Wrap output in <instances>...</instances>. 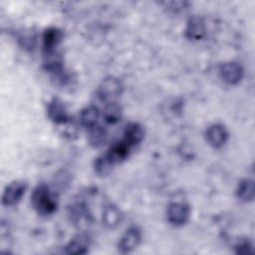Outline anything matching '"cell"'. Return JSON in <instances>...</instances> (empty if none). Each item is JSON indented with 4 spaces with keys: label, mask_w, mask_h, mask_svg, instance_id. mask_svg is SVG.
Instances as JSON below:
<instances>
[{
    "label": "cell",
    "mask_w": 255,
    "mask_h": 255,
    "mask_svg": "<svg viewBox=\"0 0 255 255\" xmlns=\"http://www.w3.org/2000/svg\"><path fill=\"white\" fill-rule=\"evenodd\" d=\"M130 147L131 146L125 139H122L118 142H115L106 152V155L111 159L114 164H117L125 160L128 156Z\"/></svg>",
    "instance_id": "obj_13"
},
{
    "label": "cell",
    "mask_w": 255,
    "mask_h": 255,
    "mask_svg": "<svg viewBox=\"0 0 255 255\" xmlns=\"http://www.w3.org/2000/svg\"><path fill=\"white\" fill-rule=\"evenodd\" d=\"M254 194H255V189H254L253 180L245 178L239 182L236 189V195L240 200L244 202L252 201L254 198Z\"/></svg>",
    "instance_id": "obj_19"
},
{
    "label": "cell",
    "mask_w": 255,
    "mask_h": 255,
    "mask_svg": "<svg viewBox=\"0 0 255 255\" xmlns=\"http://www.w3.org/2000/svg\"><path fill=\"white\" fill-rule=\"evenodd\" d=\"M144 137V129L141 125L137 123H129L126 126L124 130V139L130 145L139 144Z\"/></svg>",
    "instance_id": "obj_14"
},
{
    "label": "cell",
    "mask_w": 255,
    "mask_h": 255,
    "mask_svg": "<svg viewBox=\"0 0 255 255\" xmlns=\"http://www.w3.org/2000/svg\"><path fill=\"white\" fill-rule=\"evenodd\" d=\"M91 240L88 234L81 232L65 246V253L67 254H85L89 251Z\"/></svg>",
    "instance_id": "obj_11"
},
{
    "label": "cell",
    "mask_w": 255,
    "mask_h": 255,
    "mask_svg": "<svg viewBox=\"0 0 255 255\" xmlns=\"http://www.w3.org/2000/svg\"><path fill=\"white\" fill-rule=\"evenodd\" d=\"M88 140L90 144L94 147H100L108 140V131L107 129L100 126L96 125L89 128Z\"/></svg>",
    "instance_id": "obj_17"
},
{
    "label": "cell",
    "mask_w": 255,
    "mask_h": 255,
    "mask_svg": "<svg viewBox=\"0 0 255 255\" xmlns=\"http://www.w3.org/2000/svg\"><path fill=\"white\" fill-rule=\"evenodd\" d=\"M206 33V25L202 17L198 15L191 16L186 24L185 36L189 40L198 41L204 37Z\"/></svg>",
    "instance_id": "obj_10"
},
{
    "label": "cell",
    "mask_w": 255,
    "mask_h": 255,
    "mask_svg": "<svg viewBox=\"0 0 255 255\" xmlns=\"http://www.w3.org/2000/svg\"><path fill=\"white\" fill-rule=\"evenodd\" d=\"M115 164L111 161V159L105 154L99 156L96 158L95 160V171L101 175V176H105L108 175L111 171L112 168Z\"/></svg>",
    "instance_id": "obj_20"
},
{
    "label": "cell",
    "mask_w": 255,
    "mask_h": 255,
    "mask_svg": "<svg viewBox=\"0 0 255 255\" xmlns=\"http://www.w3.org/2000/svg\"><path fill=\"white\" fill-rule=\"evenodd\" d=\"M189 212V206L186 203L171 202L166 210L167 220L174 226H181L187 222Z\"/></svg>",
    "instance_id": "obj_4"
},
{
    "label": "cell",
    "mask_w": 255,
    "mask_h": 255,
    "mask_svg": "<svg viewBox=\"0 0 255 255\" xmlns=\"http://www.w3.org/2000/svg\"><path fill=\"white\" fill-rule=\"evenodd\" d=\"M123 220V213L121 209L113 204H107L103 209V222L108 228H116Z\"/></svg>",
    "instance_id": "obj_15"
},
{
    "label": "cell",
    "mask_w": 255,
    "mask_h": 255,
    "mask_svg": "<svg viewBox=\"0 0 255 255\" xmlns=\"http://www.w3.org/2000/svg\"><path fill=\"white\" fill-rule=\"evenodd\" d=\"M219 75L225 83L236 85L242 80L244 71L240 64L236 62H226L219 67Z\"/></svg>",
    "instance_id": "obj_7"
},
{
    "label": "cell",
    "mask_w": 255,
    "mask_h": 255,
    "mask_svg": "<svg viewBox=\"0 0 255 255\" xmlns=\"http://www.w3.org/2000/svg\"><path fill=\"white\" fill-rule=\"evenodd\" d=\"M27 188V184L21 180H15L8 184L4 189L2 195V204L6 206H13L17 204L23 197Z\"/></svg>",
    "instance_id": "obj_5"
},
{
    "label": "cell",
    "mask_w": 255,
    "mask_h": 255,
    "mask_svg": "<svg viewBox=\"0 0 255 255\" xmlns=\"http://www.w3.org/2000/svg\"><path fill=\"white\" fill-rule=\"evenodd\" d=\"M59 128H60L61 133H62L64 136H66V137L72 138V137L76 136L77 133H78V127H77V125L74 123L73 119L69 120L68 122H66V123H64V124H62V125H60Z\"/></svg>",
    "instance_id": "obj_21"
},
{
    "label": "cell",
    "mask_w": 255,
    "mask_h": 255,
    "mask_svg": "<svg viewBox=\"0 0 255 255\" xmlns=\"http://www.w3.org/2000/svg\"><path fill=\"white\" fill-rule=\"evenodd\" d=\"M123 117V109L117 102H111L106 104L104 112H103V118L106 123L108 124H117L121 121Z\"/></svg>",
    "instance_id": "obj_18"
},
{
    "label": "cell",
    "mask_w": 255,
    "mask_h": 255,
    "mask_svg": "<svg viewBox=\"0 0 255 255\" xmlns=\"http://www.w3.org/2000/svg\"><path fill=\"white\" fill-rule=\"evenodd\" d=\"M141 240V232L136 226L129 227L124 233L119 242V250L121 253H129L134 250Z\"/></svg>",
    "instance_id": "obj_8"
},
{
    "label": "cell",
    "mask_w": 255,
    "mask_h": 255,
    "mask_svg": "<svg viewBox=\"0 0 255 255\" xmlns=\"http://www.w3.org/2000/svg\"><path fill=\"white\" fill-rule=\"evenodd\" d=\"M31 203L37 213L43 216L53 214L58 206L55 195L45 183L35 187L31 194Z\"/></svg>",
    "instance_id": "obj_1"
},
{
    "label": "cell",
    "mask_w": 255,
    "mask_h": 255,
    "mask_svg": "<svg viewBox=\"0 0 255 255\" xmlns=\"http://www.w3.org/2000/svg\"><path fill=\"white\" fill-rule=\"evenodd\" d=\"M123 84L118 78L114 76H109L106 77L99 85L97 90V96L102 102H105L106 104L116 102V100L121 97L123 93Z\"/></svg>",
    "instance_id": "obj_2"
},
{
    "label": "cell",
    "mask_w": 255,
    "mask_h": 255,
    "mask_svg": "<svg viewBox=\"0 0 255 255\" xmlns=\"http://www.w3.org/2000/svg\"><path fill=\"white\" fill-rule=\"evenodd\" d=\"M163 4L165 5V7H167L168 10H171L173 12H178V11H182L185 9L187 2L172 1V2H164Z\"/></svg>",
    "instance_id": "obj_23"
},
{
    "label": "cell",
    "mask_w": 255,
    "mask_h": 255,
    "mask_svg": "<svg viewBox=\"0 0 255 255\" xmlns=\"http://www.w3.org/2000/svg\"><path fill=\"white\" fill-rule=\"evenodd\" d=\"M70 221L78 228L88 227L92 221V214L88 205L84 201H75L68 207Z\"/></svg>",
    "instance_id": "obj_3"
},
{
    "label": "cell",
    "mask_w": 255,
    "mask_h": 255,
    "mask_svg": "<svg viewBox=\"0 0 255 255\" xmlns=\"http://www.w3.org/2000/svg\"><path fill=\"white\" fill-rule=\"evenodd\" d=\"M100 118V110L94 106H88L86 108H84L79 116V120L80 123L83 127L87 128L88 129L96 125H98V121Z\"/></svg>",
    "instance_id": "obj_16"
},
{
    "label": "cell",
    "mask_w": 255,
    "mask_h": 255,
    "mask_svg": "<svg viewBox=\"0 0 255 255\" xmlns=\"http://www.w3.org/2000/svg\"><path fill=\"white\" fill-rule=\"evenodd\" d=\"M205 137L212 147L219 148L226 143L228 139V131L224 126L220 124H213L206 129Z\"/></svg>",
    "instance_id": "obj_9"
},
{
    "label": "cell",
    "mask_w": 255,
    "mask_h": 255,
    "mask_svg": "<svg viewBox=\"0 0 255 255\" xmlns=\"http://www.w3.org/2000/svg\"><path fill=\"white\" fill-rule=\"evenodd\" d=\"M63 39V33L56 27H50L45 30L43 34V52L50 53L55 52L58 45Z\"/></svg>",
    "instance_id": "obj_12"
},
{
    "label": "cell",
    "mask_w": 255,
    "mask_h": 255,
    "mask_svg": "<svg viewBox=\"0 0 255 255\" xmlns=\"http://www.w3.org/2000/svg\"><path fill=\"white\" fill-rule=\"evenodd\" d=\"M234 249L238 254H249L252 252V244L245 238L238 239L234 244Z\"/></svg>",
    "instance_id": "obj_22"
},
{
    "label": "cell",
    "mask_w": 255,
    "mask_h": 255,
    "mask_svg": "<svg viewBox=\"0 0 255 255\" xmlns=\"http://www.w3.org/2000/svg\"><path fill=\"white\" fill-rule=\"evenodd\" d=\"M47 114L49 119L57 126H60L72 119L68 114L65 104L58 98H53L49 101L47 105Z\"/></svg>",
    "instance_id": "obj_6"
}]
</instances>
